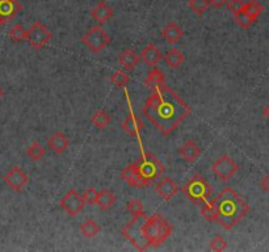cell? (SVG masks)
Here are the masks:
<instances>
[{
	"instance_id": "f546056e",
	"label": "cell",
	"mask_w": 269,
	"mask_h": 252,
	"mask_svg": "<svg viewBox=\"0 0 269 252\" xmlns=\"http://www.w3.org/2000/svg\"><path fill=\"white\" fill-rule=\"evenodd\" d=\"M234 19H235L236 24L240 28H243V29H248V28L255 23L252 17L249 16V15L247 14V12H244L243 10L234 14Z\"/></svg>"
},
{
	"instance_id": "e0dca14e",
	"label": "cell",
	"mask_w": 269,
	"mask_h": 252,
	"mask_svg": "<svg viewBox=\"0 0 269 252\" xmlns=\"http://www.w3.org/2000/svg\"><path fill=\"white\" fill-rule=\"evenodd\" d=\"M179 154L187 162H194L201 155V149L197 146V143L193 141H187L183 146L179 149Z\"/></svg>"
},
{
	"instance_id": "8992f818",
	"label": "cell",
	"mask_w": 269,
	"mask_h": 252,
	"mask_svg": "<svg viewBox=\"0 0 269 252\" xmlns=\"http://www.w3.org/2000/svg\"><path fill=\"white\" fill-rule=\"evenodd\" d=\"M82 44H84L92 53H100L110 44L109 34L106 33L101 27L96 25L89 29L82 37Z\"/></svg>"
},
{
	"instance_id": "e575fe53",
	"label": "cell",
	"mask_w": 269,
	"mask_h": 252,
	"mask_svg": "<svg viewBox=\"0 0 269 252\" xmlns=\"http://www.w3.org/2000/svg\"><path fill=\"white\" fill-rule=\"evenodd\" d=\"M97 194H99V192L96 191L95 188H88V189L85 191V193L83 194V198H84L85 204H89V205L96 204V200H97Z\"/></svg>"
},
{
	"instance_id": "3957f363",
	"label": "cell",
	"mask_w": 269,
	"mask_h": 252,
	"mask_svg": "<svg viewBox=\"0 0 269 252\" xmlns=\"http://www.w3.org/2000/svg\"><path fill=\"white\" fill-rule=\"evenodd\" d=\"M215 215L219 225L226 230H231L240 219L249 211V205L244 198L240 197L232 188H225L214 198Z\"/></svg>"
},
{
	"instance_id": "cb8c5ba5",
	"label": "cell",
	"mask_w": 269,
	"mask_h": 252,
	"mask_svg": "<svg viewBox=\"0 0 269 252\" xmlns=\"http://www.w3.org/2000/svg\"><path fill=\"white\" fill-rule=\"evenodd\" d=\"M80 231L85 238H93L101 231V227L93 219H87L80 225Z\"/></svg>"
},
{
	"instance_id": "5b68a950",
	"label": "cell",
	"mask_w": 269,
	"mask_h": 252,
	"mask_svg": "<svg viewBox=\"0 0 269 252\" xmlns=\"http://www.w3.org/2000/svg\"><path fill=\"white\" fill-rule=\"evenodd\" d=\"M136 166L149 185H151L154 181L158 180L163 175L164 170H166L163 163L151 153L145 154L138 162H136Z\"/></svg>"
},
{
	"instance_id": "7402d4cb",
	"label": "cell",
	"mask_w": 269,
	"mask_h": 252,
	"mask_svg": "<svg viewBox=\"0 0 269 252\" xmlns=\"http://www.w3.org/2000/svg\"><path fill=\"white\" fill-rule=\"evenodd\" d=\"M166 84V79H164L163 72L160 71L159 68H154L147 74V79L145 80V85H147L149 88L155 89L159 88L162 85Z\"/></svg>"
},
{
	"instance_id": "d6a6232c",
	"label": "cell",
	"mask_w": 269,
	"mask_h": 252,
	"mask_svg": "<svg viewBox=\"0 0 269 252\" xmlns=\"http://www.w3.org/2000/svg\"><path fill=\"white\" fill-rule=\"evenodd\" d=\"M8 34H10V37L16 42H21L27 40V31H25L23 25L20 24L15 25V27L8 32Z\"/></svg>"
},
{
	"instance_id": "b9f144b4",
	"label": "cell",
	"mask_w": 269,
	"mask_h": 252,
	"mask_svg": "<svg viewBox=\"0 0 269 252\" xmlns=\"http://www.w3.org/2000/svg\"><path fill=\"white\" fill-rule=\"evenodd\" d=\"M0 180H2V175H0Z\"/></svg>"
},
{
	"instance_id": "f35d334b",
	"label": "cell",
	"mask_w": 269,
	"mask_h": 252,
	"mask_svg": "<svg viewBox=\"0 0 269 252\" xmlns=\"http://www.w3.org/2000/svg\"><path fill=\"white\" fill-rule=\"evenodd\" d=\"M262 113H264V116H265L266 118L269 119V104L265 106V109H264V112H262Z\"/></svg>"
},
{
	"instance_id": "ba28073f",
	"label": "cell",
	"mask_w": 269,
	"mask_h": 252,
	"mask_svg": "<svg viewBox=\"0 0 269 252\" xmlns=\"http://www.w3.org/2000/svg\"><path fill=\"white\" fill-rule=\"evenodd\" d=\"M211 170H213L214 175L218 177L219 180L228 181L236 174L238 164L225 154V155H222V157H219L218 159L215 160L213 166H211Z\"/></svg>"
},
{
	"instance_id": "60d3db41",
	"label": "cell",
	"mask_w": 269,
	"mask_h": 252,
	"mask_svg": "<svg viewBox=\"0 0 269 252\" xmlns=\"http://www.w3.org/2000/svg\"><path fill=\"white\" fill-rule=\"evenodd\" d=\"M3 24H6V23H4V21L2 20V19H0V27H2V25H3Z\"/></svg>"
},
{
	"instance_id": "9c48e42d",
	"label": "cell",
	"mask_w": 269,
	"mask_h": 252,
	"mask_svg": "<svg viewBox=\"0 0 269 252\" xmlns=\"http://www.w3.org/2000/svg\"><path fill=\"white\" fill-rule=\"evenodd\" d=\"M59 206H61L68 215L75 217L80 211H83V209H84L85 206V201L83 196H80L75 189H71V191H68L67 193L62 197V200L59 201Z\"/></svg>"
},
{
	"instance_id": "4dcf8cb0",
	"label": "cell",
	"mask_w": 269,
	"mask_h": 252,
	"mask_svg": "<svg viewBox=\"0 0 269 252\" xmlns=\"http://www.w3.org/2000/svg\"><path fill=\"white\" fill-rule=\"evenodd\" d=\"M127 211H129L131 217H141V215L146 214V211H145V208H143V204L140 201V200H137V198H133V200H130L129 204L126 206Z\"/></svg>"
},
{
	"instance_id": "8d00e7d4",
	"label": "cell",
	"mask_w": 269,
	"mask_h": 252,
	"mask_svg": "<svg viewBox=\"0 0 269 252\" xmlns=\"http://www.w3.org/2000/svg\"><path fill=\"white\" fill-rule=\"evenodd\" d=\"M260 187H261L262 191L268 192L269 193V174L261 177V180H260Z\"/></svg>"
},
{
	"instance_id": "f1b7e54d",
	"label": "cell",
	"mask_w": 269,
	"mask_h": 252,
	"mask_svg": "<svg viewBox=\"0 0 269 252\" xmlns=\"http://www.w3.org/2000/svg\"><path fill=\"white\" fill-rule=\"evenodd\" d=\"M209 0H189V8L196 16H202L208 11Z\"/></svg>"
},
{
	"instance_id": "ab89813d",
	"label": "cell",
	"mask_w": 269,
	"mask_h": 252,
	"mask_svg": "<svg viewBox=\"0 0 269 252\" xmlns=\"http://www.w3.org/2000/svg\"><path fill=\"white\" fill-rule=\"evenodd\" d=\"M2 96H3V89L0 88V99H2Z\"/></svg>"
},
{
	"instance_id": "83f0119b",
	"label": "cell",
	"mask_w": 269,
	"mask_h": 252,
	"mask_svg": "<svg viewBox=\"0 0 269 252\" xmlns=\"http://www.w3.org/2000/svg\"><path fill=\"white\" fill-rule=\"evenodd\" d=\"M201 213L204 215V218L209 222H214L217 219V215H215V202L214 200H205L204 205H202Z\"/></svg>"
},
{
	"instance_id": "7c38bea8",
	"label": "cell",
	"mask_w": 269,
	"mask_h": 252,
	"mask_svg": "<svg viewBox=\"0 0 269 252\" xmlns=\"http://www.w3.org/2000/svg\"><path fill=\"white\" fill-rule=\"evenodd\" d=\"M155 191L163 200L170 201L171 198L176 196V193L179 192V187L171 177H163L155 187Z\"/></svg>"
},
{
	"instance_id": "d4e9b609",
	"label": "cell",
	"mask_w": 269,
	"mask_h": 252,
	"mask_svg": "<svg viewBox=\"0 0 269 252\" xmlns=\"http://www.w3.org/2000/svg\"><path fill=\"white\" fill-rule=\"evenodd\" d=\"M243 11L247 12V14L256 21V19L264 12V7H262V4L260 3V2H257V0H249V2L244 3Z\"/></svg>"
},
{
	"instance_id": "836d02e7",
	"label": "cell",
	"mask_w": 269,
	"mask_h": 252,
	"mask_svg": "<svg viewBox=\"0 0 269 252\" xmlns=\"http://www.w3.org/2000/svg\"><path fill=\"white\" fill-rule=\"evenodd\" d=\"M209 247H210V249H213V251H215V252L225 251V249L227 248V242H226L225 239L222 238V236L217 235L211 239L210 243H209Z\"/></svg>"
},
{
	"instance_id": "9a60e30c",
	"label": "cell",
	"mask_w": 269,
	"mask_h": 252,
	"mask_svg": "<svg viewBox=\"0 0 269 252\" xmlns=\"http://www.w3.org/2000/svg\"><path fill=\"white\" fill-rule=\"evenodd\" d=\"M68 145H70V141H68V138L66 137V134L62 133V132L54 133L48 141V146L57 154L65 153V151L67 150Z\"/></svg>"
},
{
	"instance_id": "52a82bcc",
	"label": "cell",
	"mask_w": 269,
	"mask_h": 252,
	"mask_svg": "<svg viewBox=\"0 0 269 252\" xmlns=\"http://www.w3.org/2000/svg\"><path fill=\"white\" fill-rule=\"evenodd\" d=\"M53 34L42 23L36 21L29 31H27V40L34 50H41L50 42Z\"/></svg>"
},
{
	"instance_id": "8fae6325",
	"label": "cell",
	"mask_w": 269,
	"mask_h": 252,
	"mask_svg": "<svg viewBox=\"0 0 269 252\" xmlns=\"http://www.w3.org/2000/svg\"><path fill=\"white\" fill-rule=\"evenodd\" d=\"M121 179H122L127 185L136 188H142L147 187V181L145 180V177L140 174V171L137 168L136 163L129 164L126 167L123 168L121 172Z\"/></svg>"
},
{
	"instance_id": "74e56055",
	"label": "cell",
	"mask_w": 269,
	"mask_h": 252,
	"mask_svg": "<svg viewBox=\"0 0 269 252\" xmlns=\"http://www.w3.org/2000/svg\"><path fill=\"white\" fill-rule=\"evenodd\" d=\"M228 0H209V3L211 4V6H213V7H215V8H221V7H223V6H225L226 3H227Z\"/></svg>"
},
{
	"instance_id": "277c9868",
	"label": "cell",
	"mask_w": 269,
	"mask_h": 252,
	"mask_svg": "<svg viewBox=\"0 0 269 252\" xmlns=\"http://www.w3.org/2000/svg\"><path fill=\"white\" fill-rule=\"evenodd\" d=\"M211 192H213L211 185L201 175H196L194 177H192L191 180L183 187V193L185 197L194 204H200V202L208 200Z\"/></svg>"
},
{
	"instance_id": "2e32d148",
	"label": "cell",
	"mask_w": 269,
	"mask_h": 252,
	"mask_svg": "<svg viewBox=\"0 0 269 252\" xmlns=\"http://www.w3.org/2000/svg\"><path fill=\"white\" fill-rule=\"evenodd\" d=\"M162 34H163V38L167 42H170V44H176V42H179L181 38H183L184 32H183V29H181L176 23L171 21V23H168V24L163 28Z\"/></svg>"
},
{
	"instance_id": "603a6c76",
	"label": "cell",
	"mask_w": 269,
	"mask_h": 252,
	"mask_svg": "<svg viewBox=\"0 0 269 252\" xmlns=\"http://www.w3.org/2000/svg\"><path fill=\"white\" fill-rule=\"evenodd\" d=\"M164 61L170 68H179L184 63V55L179 49H171L166 53Z\"/></svg>"
},
{
	"instance_id": "7a4b0ae2",
	"label": "cell",
	"mask_w": 269,
	"mask_h": 252,
	"mask_svg": "<svg viewBox=\"0 0 269 252\" xmlns=\"http://www.w3.org/2000/svg\"><path fill=\"white\" fill-rule=\"evenodd\" d=\"M172 225L162 214L146 217H134L133 221L125 225L121 230L122 235L140 251H145L149 247H159L172 234Z\"/></svg>"
},
{
	"instance_id": "484cf974",
	"label": "cell",
	"mask_w": 269,
	"mask_h": 252,
	"mask_svg": "<svg viewBox=\"0 0 269 252\" xmlns=\"http://www.w3.org/2000/svg\"><path fill=\"white\" fill-rule=\"evenodd\" d=\"M110 121H112V119H110V116L105 112V110H97V112L92 116V118H91V122L101 130L106 129V128L109 126Z\"/></svg>"
},
{
	"instance_id": "ac0fdd59",
	"label": "cell",
	"mask_w": 269,
	"mask_h": 252,
	"mask_svg": "<svg viewBox=\"0 0 269 252\" xmlns=\"http://www.w3.org/2000/svg\"><path fill=\"white\" fill-rule=\"evenodd\" d=\"M91 16L95 19L100 24H105L113 17V11L106 6L104 2H100L92 11H91Z\"/></svg>"
},
{
	"instance_id": "d590c367",
	"label": "cell",
	"mask_w": 269,
	"mask_h": 252,
	"mask_svg": "<svg viewBox=\"0 0 269 252\" xmlns=\"http://www.w3.org/2000/svg\"><path fill=\"white\" fill-rule=\"evenodd\" d=\"M243 7H244V2L243 0H228L227 2V8L232 15L239 12V11H242Z\"/></svg>"
},
{
	"instance_id": "30bf717a",
	"label": "cell",
	"mask_w": 269,
	"mask_h": 252,
	"mask_svg": "<svg viewBox=\"0 0 269 252\" xmlns=\"http://www.w3.org/2000/svg\"><path fill=\"white\" fill-rule=\"evenodd\" d=\"M4 181H6V184H7L11 189H14V191L16 192H20L21 189L28 184L29 176H28L21 168L14 167L11 168L7 174H6Z\"/></svg>"
},
{
	"instance_id": "6da1fadb",
	"label": "cell",
	"mask_w": 269,
	"mask_h": 252,
	"mask_svg": "<svg viewBox=\"0 0 269 252\" xmlns=\"http://www.w3.org/2000/svg\"><path fill=\"white\" fill-rule=\"evenodd\" d=\"M191 112V106L167 84L153 89V95L142 108L143 116L163 136H170Z\"/></svg>"
},
{
	"instance_id": "44dd1931",
	"label": "cell",
	"mask_w": 269,
	"mask_h": 252,
	"mask_svg": "<svg viewBox=\"0 0 269 252\" xmlns=\"http://www.w3.org/2000/svg\"><path fill=\"white\" fill-rule=\"evenodd\" d=\"M118 62L125 70H133L140 63V57L136 54L134 50H125L122 51V54L119 55Z\"/></svg>"
},
{
	"instance_id": "1f68e13d",
	"label": "cell",
	"mask_w": 269,
	"mask_h": 252,
	"mask_svg": "<svg viewBox=\"0 0 269 252\" xmlns=\"http://www.w3.org/2000/svg\"><path fill=\"white\" fill-rule=\"evenodd\" d=\"M110 80H112L114 84L117 85V87H119V88H122V87H125V85H127V83H129L130 78L129 75H127L126 72L123 71V70H117V71L113 72L112 78H110Z\"/></svg>"
},
{
	"instance_id": "ffe728a7",
	"label": "cell",
	"mask_w": 269,
	"mask_h": 252,
	"mask_svg": "<svg viewBox=\"0 0 269 252\" xmlns=\"http://www.w3.org/2000/svg\"><path fill=\"white\" fill-rule=\"evenodd\" d=\"M117 197L116 194L113 193L109 189H102L97 194V200H96V204L99 205V208L101 210H109L113 205L116 204Z\"/></svg>"
},
{
	"instance_id": "d6986e66",
	"label": "cell",
	"mask_w": 269,
	"mask_h": 252,
	"mask_svg": "<svg viewBox=\"0 0 269 252\" xmlns=\"http://www.w3.org/2000/svg\"><path fill=\"white\" fill-rule=\"evenodd\" d=\"M122 128H123V130L129 134V136L138 137L141 133V130H142V128H143V122L140 118H138V117L134 116L133 113H130L129 116L125 118V121H123Z\"/></svg>"
},
{
	"instance_id": "5bb4252c",
	"label": "cell",
	"mask_w": 269,
	"mask_h": 252,
	"mask_svg": "<svg viewBox=\"0 0 269 252\" xmlns=\"http://www.w3.org/2000/svg\"><path fill=\"white\" fill-rule=\"evenodd\" d=\"M141 58H142V61L145 62L149 67H155V66L162 61L163 55H162L160 50L155 46V45L149 44L146 48L142 50Z\"/></svg>"
},
{
	"instance_id": "4316f807",
	"label": "cell",
	"mask_w": 269,
	"mask_h": 252,
	"mask_svg": "<svg viewBox=\"0 0 269 252\" xmlns=\"http://www.w3.org/2000/svg\"><path fill=\"white\" fill-rule=\"evenodd\" d=\"M45 153H46V149L42 146L40 142H33L31 146L27 149V155L31 158L32 160L37 162V160H41L45 157Z\"/></svg>"
},
{
	"instance_id": "4fadbf2b",
	"label": "cell",
	"mask_w": 269,
	"mask_h": 252,
	"mask_svg": "<svg viewBox=\"0 0 269 252\" xmlns=\"http://www.w3.org/2000/svg\"><path fill=\"white\" fill-rule=\"evenodd\" d=\"M20 10L21 6L16 0H0V19L4 23L12 20Z\"/></svg>"
}]
</instances>
